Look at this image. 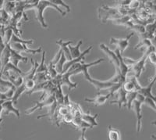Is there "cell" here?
Segmentation results:
<instances>
[{"instance_id":"cell-21","label":"cell","mask_w":156,"mask_h":140,"mask_svg":"<svg viewBox=\"0 0 156 140\" xmlns=\"http://www.w3.org/2000/svg\"><path fill=\"white\" fill-rule=\"evenodd\" d=\"M44 58H45V52L42 53V58H41V64H39L38 68L37 70V74L40 73H48V68L44 64Z\"/></svg>"},{"instance_id":"cell-15","label":"cell","mask_w":156,"mask_h":140,"mask_svg":"<svg viewBox=\"0 0 156 140\" xmlns=\"http://www.w3.org/2000/svg\"><path fill=\"white\" fill-rule=\"evenodd\" d=\"M82 120L87 122V124H89L90 125H91L92 127L94 126H98V123L96 119L98 117V114H95V115H90L89 114H86V113H83L82 112L81 116H80Z\"/></svg>"},{"instance_id":"cell-29","label":"cell","mask_w":156,"mask_h":140,"mask_svg":"<svg viewBox=\"0 0 156 140\" xmlns=\"http://www.w3.org/2000/svg\"><path fill=\"white\" fill-rule=\"evenodd\" d=\"M152 79H154V80H156V74H155V76H154V78H152Z\"/></svg>"},{"instance_id":"cell-2","label":"cell","mask_w":156,"mask_h":140,"mask_svg":"<svg viewBox=\"0 0 156 140\" xmlns=\"http://www.w3.org/2000/svg\"><path fill=\"white\" fill-rule=\"evenodd\" d=\"M146 98L142 95H137V97L133 102V110L136 114V131L140 132L142 128V114H141V107L143 103H145Z\"/></svg>"},{"instance_id":"cell-27","label":"cell","mask_w":156,"mask_h":140,"mask_svg":"<svg viewBox=\"0 0 156 140\" xmlns=\"http://www.w3.org/2000/svg\"><path fill=\"white\" fill-rule=\"evenodd\" d=\"M87 131V128H84V129L81 130V135H80L79 140H87L85 138V132Z\"/></svg>"},{"instance_id":"cell-22","label":"cell","mask_w":156,"mask_h":140,"mask_svg":"<svg viewBox=\"0 0 156 140\" xmlns=\"http://www.w3.org/2000/svg\"><path fill=\"white\" fill-rule=\"evenodd\" d=\"M137 95H138V92H130V93H128L127 95V108L128 110H130L131 109L132 104L133 103V102L135 101V99L137 97Z\"/></svg>"},{"instance_id":"cell-25","label":"cell","mask_w":156,"mask_h":140,"mask_svg":"<svg viewBox=\"0 0 156 140\" xmlns=\"http://www.w3.org/2000/svg\"><path fill=\"white\" fill-rule=\"evenodd\" d=\"M51 2H53L54 4H55V5H56V6L58 5V4H59V5H62V6H63V7L66 8V10H67V12H69V11H70V7H69V6L66 5V4L65 3V2H62V1H61V0H52Z\"/></svg>"},{"instance_id":"cell-8","label":"cell","mask_w":156,"mask_h":140,"mask_svg":"<svg viewBox=\"0 0 156 140\" xmlns=\"http://www.w3.org/2000/svg\"><path fill=\"white\" fill-rule=\"evenodd\" d=\"M113 95L112 93L108 92L107 95H97L94 98H85L84 99V101L87 102V103H92L94 106H101V105H104L106 101L109 99L111 96H112Z\"/></svg>"},{"instance_id":"cell-6","label":"cell","mask_w":156,"mask_h":140,"mask_svg":"<svg viewBox=\"0 0 156 140\" xmlns=\"http://www.w3.org/2000/svg\"><path fill=\"white\" fill-rule=\"evenodd\" d=\"M1 115L3 112H5V115H9V113H13L16 114V117L18 119L20 117V113L19 110L16 109L14 106L15 103L12 100H5V101H1Z\"/></svg>"},{"instance_id":"cell-16","label":"cell","mask_w":156,"mask_h":140,"mask_svg":"<svg viewBox=\"0 0 156 140\" xmlns=\"http://www.w3.org/2000/svg\"><path fill=\"white\" fill-rule=\"evenodd\" d=\"M82 43H83L82 40H80L76 46H71L70 45L69 46V50L70 51V54L73 59H76L78 57H80V55L82 54V53H80V46H81Z\"/></svg>"},{"instance_id":"cell-23","label":"cell","mask_w":156,"mask_h":140,"mask_svg":"<svg viewBox=\"0 0 156 140\" xmlns=\"http://www.w3.org/2000/svg\"><path fill=\"white\" fill-rule=\"evenodd\" d=\"M24 85H25V88H26V90L27 91H32L33 89L35 88L36 82H35V79H30L27 80L26 82H24Z\"/></svg>"},{"instance_id":"cell-1","label":"cell","mask_w":156,"mask_h":140,"mask_svg":"<svg viewBox=\"0 0 156 140\" xmlns=\"http://www.w3.org/2000/svg\"><path fill=\"white\" fill-rule=\"evenodd\" d=\"M47 7H52L53 9H55L56 10H58V12L60 13L62 16H65L66 15V13L63 12V10L58 7V6H56L55 4H54L51 1H46V0H41V1H36L35 3L33 5L31 9H34L36 12V19L38 20V22L40 23L41 26L44 28H48V25L45 23L44 19V16H43V13H44V9H46Z\"/></svg>"},{"instance_id":"cell-13","label":"cell","mask_w":156,"mask_h":140,"mask_svg":"<svg viewBox=\"0 0 156 140\" xmlns=\"http://www.w3.org/2000/svg\"><path fill=\"white\" fill-rule=\"evenodd\" d=\"M73 42V41H67V42H65L62 39H59L58 41L56 42V44L59 46L60 47V50L65 53V55H66V58H67L68 61H71V60H73L72 58V56L70 54V51L69 50V46L71 44V43Z\"/></svg>"},{"instance_id":"cell-12","label":"cell","mask_w":156,"mask_h":140,"mask_svg":"<svg viewBox=\"0 0 156 140\" xmlns=\"http://www.w3.org/2000/svg\"><path fill=\"white\" fill-rule=\"evenodd\" d=\"M13 50L17 51L18 53L20 52H25L26 53H30V54H37V53H41L42 52L41 47H39L37 50H32L27 47V45L20 44V43H13Z\"/></svg>"},{"instance_id":"cell-14","label":"cell","mask_w":156,"mask_h":140,"mask_svg":"<svg viewBox=\"0 0 156 140\" xmlns=\"http://www.w3.org/2000/svg\"><path fill=\"white\" fill-rule=\"evenodd\" d=\"M20 61H22V62L23 63H27V57H23V56L20 54V53H18L17 51H16L15 50L12 49V50H11L10 62L18 68V64H19V62H20Z\"/></svg>"},{"instance_id":"cell-11","label":"cell","mask_w":156,"mask_h":140,"mask_svg":"<svg viewBox=\"0 0 156 140\" xmlns=\"http://www.w3.org/2000/svg\"><path fill=\"white\" fill-rule=\"evenodd\" d=\"M155 82L156 80L152 79L147 86H145V87H142L141 86L140 90L138 91V93L139 94L142 95L143 96H144L146 99H152L153 101H154L156 103V97L153 96L152 93H151V89H152L153 85H154Z\"/></svg>"},{"instance_id":"cell-17","label":"cell","mask_w":156,"mask_h":140,"mask_svg":"<svg viewBox=\"0 0 156 140\" xmlns=\"http://www.w3.org/2000/svg\"><path fill=\"white\" fill-rule=\"evenodd\" d=\"M108 140H121L120 131L119 130L108 127Z\"/></svg>"},{"instance_id":"cell-20","label":"cell","mask_w":156,"mask_h":140,"mask_svg":"<svg viewBox=\"0 0 156 140\" xmlns=\"http://www.w3.org/2000/svg\"><path fill=\"white\" fill-rule=\"evenodd\" d=\"M10 43H20V44L24 45H30L33 43V40H23L20 37L16 35L13 34L12 36Z\"/></svg>"},{"instance_id":"cell-19","label":"cell","mask_w":156,"mask_h":140,"mask_svg":"<svg viewBox=\"0 0 156 140\" xmlns=\"http://www.w3.org/2000/svg\"><path fill=\"white\" fill-rule=\"evenodd\" d=\"M68 60L66 58L65 53H62V57H61L60 60L58 61V62L57 63L56 65H55V68H56L57 71L58 72V74H62V71H63L64 66L66 64V63L67 62Z\"/></svg>"},{"instance_id":"cell-26","label":"cell","mask_w":156,"mask_h":140,"mask_svg":"<svg viewBox=\"0 0 156 140\" xmlns=\"http://www.w3.org/2000/svg\"><path fill=\"white\" fill-rule=\"evenodd\" d=\"M150 61V62L151 64H154L156 66V52L155 51H153L151 52L148 56V58H147Z\"/></svg>"},{"instance_id":"cell-3","label":"cell","mask_w":156,"mask_h":140,"mask_svg":"<svg viewBox=\"0 0 156 140\" xmlns=\"http://www.w3.org/2000/svg\"><path fill=\"white\" fill-rule=\"evenodd\" d=\"M99 48H100V50H102V51L104 52V53H105L107 56H108L110 62L112 63V64L114 65L115 70H116V75H118V76H119V78H122V80L126 81V79L122 78V76H121V75H120V64H119V58H118V57H117L116 53H115V52L112 51V50H110L108 46H105V44L100 45Z\"/></svg>"},{"instance_id":"cell-4","label":"cell","mask_w":156,"mask_h":140,"mask_svg":"<svg viewBox=\"0 0 156 140\" xmlns=\"http://www.w3.org/2000/svg\"><path fill=\"white\" fill-rule=\"evenodd\" d=\"M133 35H134V32H131L130 34L126 35V37L123 38V39H115V38H111V39H110V44L115 45L117 49H118V50L120 51V53L122 54V53L125 52V50L127 49L128 46H129V39L133 37Z\"/></svg>"},{"instance_id":"cell-9","label":"cell","mask_w":156,"mask_h":140,"mask_svg":"<svg viewBox=\"0 0 156 140\" xmlns=\"http://www.w3.org/2000/svg\"><path fill=\"white\" fill-rule=\"evenodd\" d=\"M92 48H93L92 46H89L87 50H84V51L82 53V54L80 55V57H78V58H76V59H73V60H71V61H67V62L66 63V64H65V66H64L63 71H62V74H64V73H66L69 69H70L71 68H72V67H73V65H74V64L80 63L82 60H83V58H84V56H85L86 54H87V53H90V50H92Z\"/></svg>"},{"instance_id":"cell-28","label":"cell","mask_w":156,"mask_h":140,"mask_svg":"<svg viewBox=\"0 0 156 140\" xmlns=\"http://www.w3.org/2000/svg\"><path fill=\"white\" fill-rule=\"evenodd\" d=\"M151 124L156 126V121H153V122H151ZM151 138H152L154 140H156V135H151Z\"/></svg>"},{"instance_id":"cell-7","label":"cell","mask_w":156,"mask_h":140,"mask_svg":"<svg viewBox=\"0 0 156 140\" xmlns=\"http://www.w3.org/2000/svg\"><path fill=\"white\" fill-rule=\"evenodd\" d=\"M55 101H56V99H55V95H51V96H48L47 99H44L42 101L38 102V103H35V106H33L32 108L28 109L27 111L25 112V114L29 115V114L34 113L36 110H40V109L43 108L44 106H51Z\"/></svg>"},{"instance_id":"cell-10","label":"cell","mask_w":156,"mask_h":140,"mask_svg":"<svg viewBox=\"0 0 156 140\" xmlns=\"http://www.w3.org/2000/svg\"><path fill=\"white\" fill-rule=\"evenodd\" d=\"M118 92V99L116 100H113V101H111L110 103L111 104H115L117 103L118 106H119V108H122V106L123 105L124 106H127V95L128 93L124 90V89L122 87L117 91Z\"/></svg>"},{"instance_id":"cell-24","label":"cell","mask_w":156,"mask_h":140,"mask_svg":"<svg viewBox=\"0 0 156 140\" xmlns=\"http://www.w3.org/2000/svg\"><path fill=\"white\" fill-rule=\"evenodd\" d=\"M145 103L146 105H147L148 106H150L151 109L156 111V103L154 101H153L152 99H145Z\"/></svg>"},{"instance_id":"cell-18","label":"cell","mask_w":156,"mask_h":140,"mask_svg":"<svg viewBox=\"0 0 156 140\" xmlns=\"http://www.w3.org/2000/svg\"><path fill=\"white\" fill-rule=\"evenodd\" d=\"M16 88L10 89L5 92H1V101H5V100H12V97L14 96Z\"/></svg>"},{"instance_id":"cell-5","label":"cell","mask_w":156,"mask_h":140,"mask_svg":"<svg viewBox=\"0 0 156 140\" xmlns=\"http://www.w3.org/2000/svg\"><path fill=\"white\" fill-rule=\"evenodd\" d=\"M122 88L124 89L127 93L130 92H138L140 89L141 88V85L139 84L137 78L136 77H132L128 79H126V82L122 85Z\"/></svg>"}]
</instances>
